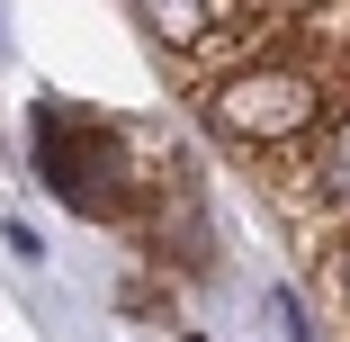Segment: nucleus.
<instances>
[{"instance_id":"1","label":"nucleus","mask_w":350,"mask_h":342,"mask_svg":"<svg viewBox=\"0 0 350 342\" xmlns=\"http://www.w3.org/2000/svg\"><path fill=\"white\" fill-rule=\"evenodd\" d=\"M323 99H341L306 54H288V45H269V54H252V63H225L216 82H198V117L225 135L234 154H288V145H306L314 126H332V108Z\"/></svg>"},{"instance_id":"2","label":"nucleus","mask_w":350,"mask_h":342,"mask_svg":"<svg viewBox=\"0 0 350 342\" xmlns=\"http://www.w3.org/2000/svg\"><path fill=\"white\" fill-rule=\"evenodd\" d=\"M126 135L90 108H63V99H36V162L45 180L72 198L81 217H135V189H126Z\"/></svg>"},{"instance_id":"4","label":"nucleus","mask_w":350,"mask_h":342,"mask_svg":"<svg viewBox=\"0 0 350 342\" xmlns=\"http://www.w3.org/2000/svg\"><path fill=\"white\" fill-rule=\"evenodd\" d=\"M332 289H341V306H350V234L332 243Z\"/></svg>"},{"instance_id":"3","label":"nucleus","mask_w":350,"mask_h":342,"mask_svg":"<svg viewBox=\"0 0 350 342\" xmlns=\"http://www.w3.org/2000/svg\"><path fill=\"white\" fill-rule=\"evenodd\" d=\"M135 19H144V36L180 63L206 54V36H216V0H135Z\"/></svg>"}]
</instances>
